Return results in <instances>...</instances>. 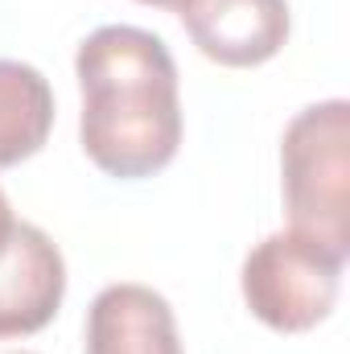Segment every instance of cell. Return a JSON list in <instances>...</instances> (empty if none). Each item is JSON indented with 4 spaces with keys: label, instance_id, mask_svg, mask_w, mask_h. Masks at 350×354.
Here are the masks:
<instances>
[{
    "label": "cell",
    "instance_id": "ba28073f",
    "mask_svg": "<svg viewBox=\"0 0 350 354\" xmlns=\"http://www.w3.org/2000/svg\"><path fill=\"white\" fill-rule=\"evenodd\" d=\"M12 227H17V218H12V206H8V198H4V189H0V248L8 243Z\"/></svg>",
    "mask_w": 350,
    "mask_h": 354
},
{
    "label": "cell",
    "instance_id": "52a82bcc",
    "mask_svg": "<svg viewBox=\"0 0 350 354\" xmlns=\"http://www.w3.org/2000/svg\"><path fill=\"white\" fill-rule=\"evenodd\" d=\"M54 128V91L50 79L29 66L0 58V169H12L37 157Z\"/></svg>",
    "mask_w": 350,
    "mask_h": 354
},
{
    "label": "cell",
    "instance_id": "6da1fadb",
    "mask_svg": "<svg viewBox=\"0 0 350 354\" xmlns=\"http://www.w3.org/2000/svg\"><path fill=\"white\" fill-rule=\"evenodd\" d=\"M83 91L79 140L120 181L161 174L181 149V95L169 46L140 25H103L75 54Z\"/></svg>",
    "mask_w": 350,
    "mask_h": 354
},
{
    "label": "cell",
    "instance_id": "3957f363",
    "mask_svg": "<svg viewBox=\"0 0 350 354\" xmlns=\"http://www.w3.org/2000/svg\"><path fill=\"white\" fill-rule=\"evenodd\" d=\"M342 268H347V256L338 248L288 227L260 239L248 252L239 288L252 317H260L268 330L305 334L334 313Z\"/></svg>",
    "mask_w": 350,
    "mask_h": 354
},
{
    "label": "cell",
    "instance_id": "7a4b0ae2",
    "mask_svg": "<svg viewBox=\"0 0 350 354\" xmlns=\"http://www.w3.org/2000/svg\"><path fill=\"white\" fill-rule=\"evenodd\" d=\"M288 227L350 256V103L322 99L297 111L280 136Z\"/></svg>",
    "mask_w": 350,
    "mask_h": 354
},
{
    "label": "cell",
    "instance_id": "5b68a950",
    "mask_svg": "<svg viewBox=\"0 0 350 354\" xmlns=\"http://www.w3.org/2000/svg\"><path fill=\"white\" fill-rule=\"evenodd\" d=\"M181 21L198 54L231 71L272 62L293 29L288 0H190Z\"/></svg>",
    "mask_w": 350,
    "mask_h": 354
},
{
    "label": "cell",
    "instance_id": "8992f818",
    "mask_svg": "<svg viewBox=\"0 0 350 354\" xmlns=\"http://www.w3.org/2000/svg\"><path fill=\"white\" fill-rule=\"evenodd\" d=\"M87 354H185L169 301L149 284H107L87 309Z\"/></svg>",
    "mask_w": 350,
    "mask_h": 354
},
{
    "label": "cell",
    "instance_id": "30bf717a",
    "mask_svg": "<svg viewBox=\"0 0 350 354\" xmlns=\"http://www.w3.org/2000/svg\"><path fill=\"white\" fill-rule=\"evenodd\" d=\"M21 354H25V351H21Z\"/></svg>",
    "mask_w": 350,
    "mask_h": 354
},
{
    "label": "cell",
    "instance_id": "9c48e42d",
    "mask_svg": "<svg viewBox=\"0 0 350 354\" xmlns=\"http://www.w3.org/2000/svg\"><path fill=\"white\" fill-rule=\"evenodd\" d=\"M136 4H149V8H174V12H181L190 0H136Z\"/></svg>",
    "mask_w": 350,
    "mask_h": 354
},
{
    "label": "cell",
    "instance_id": "277c9868",
    "mask_svg": "<svg viewBox=\"0 0 350 354\" xmlns=\"http://www.w3.org/2000/svg\"><path fill=\"white\" fill-rule=\"evenodd\" d=\"M66 297V260L58 243L33 227L17 223L0 248V338H29L46 330Z\"/></svg>",
    "mask_w": 350,
    "mask_h": 354
}]
</instances>
